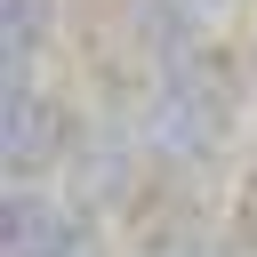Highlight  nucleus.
<instances>
[{"label":"nucleus","mask_w":257,"mask_h":257,"mask_svg":"<svg viewBox=\"0 0 257 257\" xmlns=\"http://www.w3.org/2000/svg\"><path fill=\"white\" fill-rule=\"evenodd\" d=\"M0 257H112V249H104V225L64 201V185H8Z\"/></svg>","instance_id":"20e7f679"},{"label":"nucleus","mask_w":257,"mask_h":257,"mask_svg":"<svg viewBox=\"0 0 257 257\" xmlns=\"http://www.w3.org/2000/svg\"><path fill=\"white\" fill-rule=\"evenodd\" d=\"M233 241H241V249H257V153H249L241 193H233Z\"/></svg>","instance_id":"6e6552de"},{"label":"nucleus","mask_w":257,"mask_h":257,"mask_svg":"<svg viewBox=\"0 0 257 257\" xmlns=\"http://www.w3.org/2000/svg\"><path fill=\"white\" fill-rule=\"evenodd\" d=\"M201 257H257V249H241V241H233V233H217V241H209V249H201Z\"/></svg>","instance_id":"1a4fd4ad"},{"label":"nucleus","mask_w":257,"mask_h":257,"mask_svg":"<svg viewBox=\"0 0 257 257\" xmlns=\"http://www.w3.org/2000/svg\"><path fill=\"white\" fill-rule=\"evenodd\" d=\"M201 8H209V16H233V8H241V0H201Z\"/></svg>","instance_id":"9d476101"},{"label":"nucleus","mask_w":257,"mask_h":257,"mask_svg":"<svg viewBox=\"0 0 257 257\" xmlns=\"http://www.w3.org/2000/svg\"><path fill=\"white\" fill-rule=\"evenodd\" d=\"M80 112L48 80H0V169L8 185H56Z\"/></svg>","instance_id":"7ed1b4c3"},{"label":"nucleus","mask_w":257,"mask_h":257,"mask_svg":"<svg viewBox=\"0 0 257 257\" xmlns=\"http://www.w3.org/2000/svg\"><path fill=\"white\" fill-rule=\"evenodd\" d=\"M209 24H217V16H209L201 0H120V32H128V48H137L145 72L201 56V48H209Z\"/></svg>","instance_id":"39448f33"},{"label":"nucleus","mask_w":257,"mask_h":257,"mask_svg":"<svg viewBox=\"0 0 257 257\" xmlns=\"http://www.w3.org/2000/svg\"><path fill=\"white\" fill-rule=\"evenodd\" d=\"M145 177H161V169H153V153H145V137H137V104H96V112H80V128H72V145H64V169H56L64 201L104 225V217H128V209L145 201Z\"/></svg>","instance_id":"f03ea898"},{"label":"nucleus","mask_w":257,"mask_h":257,"mask_svg":"<svg viewBox=\"0 0 257 257\" xmlns=\"http://www.w3.org/2000/svg\"><path fill=\"white\" fill-rule=\"evenodd\" d=\"M56 40V0H0V80H40Z\"/></svg>","instance_id":"0eeeda50"},{"label":"nucleus","mask_w":257,"mask_h":257,"mask_svg":"<svg viewBox=\"0 0 257 257\" xmlns=\"http://www.w3.org/2000/svg\"><path fill=\"white\" fill-rule=\"evenodd\" d=\"M128 225H137V249H128V257H201V249L217 241V225H209L201 201H169V209L137 201Z\"/></svg>","instance_id":"423d86ee"},{"label":"nucleus","mask_w":257,"mask_h":257,"mask_svg":"<svg viewBox=\"0 0 257 257\" xmlns=\"http://www.w3.org/2000/svg\"><path fill=\"white\" fill-rule=\"evenodd\" d=\"M137 137L161 177H209L241 137V56L209 40L185 64H153L137 88Z\"/></svg>","instance_id":"f257e3e1"}]
</instances>
